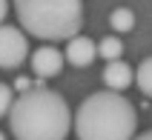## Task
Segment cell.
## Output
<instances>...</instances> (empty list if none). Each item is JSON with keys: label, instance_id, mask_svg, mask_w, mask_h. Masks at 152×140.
Instances as JSON below:
<instances>
[{"label": "cell", "instance_id": "1", "mask_svg": "<svg viewBox=\"0 0 152 140\" xmlns=\"http://www.w3.org/2000/svg\"><path fill=\"white\" fill-rule=\"evenodd\" d=\"M9 129L15 140H66L69 129H75V117L58 91L34 86L15 100Z\"/></svg>", "mask_w": 152, "mask_h": 140}, {"label": "cell", "instance_id": "10", "mask_svg": "<svg viewBox=\"0 0 152 140\" xmlns=\"http://www.w3.org/2000/svg\"><path fill=\"white\" fill-rule=\"evenodd\" d=\"M109 23H112V29H115V32H129V29L135 26V15H132L129 9L121 6V9H115V12L109 15Z\"/></svg>", "mask_w": 152, "mask_h": 140}, {"label": "cell", "instance_id": "15", "mask_svg": "<svg viewBox=\"0 0 152 140\" xmlns=\"http://www.w3.org/2000/svg\"><path fill=\"white\" fill-rule=\"evenodd\" d=\"M0 140H6V134H0Z\"/></svg>", "mask_w": 152, "mask_h": 140}, {"label": "cell", "instance_id": "4", "mask_svg": "<svg viewBox=\"0 0 152 140\" xmlns=\"http://www.w3.org/2000/svg\"><path fill=\"white\" fill-rule=\"evenodd\" d=\"M29 57V37L17 26H0V69H17Z\"/></svg>", "mask_w": 152, "mask_h": 140}, {"label": "cell", "instance_id": "7", "mask_svg": "<svg viewBox=\"0 0 152 140\" xmlns=\"http://www.w3.org/2000/svg\"><path fill=\"white\" fill-rule=\"evenodd\" d=\"M132 80H135V72H132L129 63H124V60H112V63H106V69H103V83H106L109 91H118V94H121L126 86H132Z\"/></svg>", "mask_w": 152, "mask_h": 140}, {"label": "cell", "instance_id": "8", "mask_svg": "<svg viewBox=\"0 0 152 140\" xmlns=\"http://www.w3.org/2000/svg\"><path fill=\"white\" fill-rule=\"evenodd\" d=\"M121 54H124V43H121V37H103L101 43H98V57H103L106 63H112V60H121Z\"/></svg>", "mask_w": 152, "mask_h": 140}, {"label": "cell", "instance_id": "3", "mask_svg": "<svg viewBox=\"0 0 152 140\" xmlns=\"http://www.w3.org/2000/svg\"><path fill=\"white\" fill-rule=\"evenodd\" d=\"M20 29L40 40H72L83 26V0H17Z\"/></svg>", "mask_w": 152, "mask_h": 140}, {"label": "cell", "instance_id": "2", "mask_svg": "<svg viewBox=\"0 0 152 140\" xmlns=\"http://www.w3.org/2000/svg\"><path fill=\"white\" fill-rule=\"evenodd\" d=\"M138 112L118 91H95L75 112L77 140H135Z\"/></svg>", "mask_w": 152, "mask_h": 140}, {"label": "cell", "instance_id": "16", "mask_svg": "<svg viewBox=\"0 0 152 140\" xmlns=\"http://www.w3.org/2000/svg\"><path fill=\"white\" fill-rule=\"evenodd\" d=\"M15 3H17V0H15Z\"/></svg>", "mask_w": 152, "mask_h": 140}, {"label": "cell", "instance_id": "13", "mask_svg": "<svg viewBox=\"0 0 152 140\" xmlns=\"http://www.w3.org/2000/svg\"><path fill=\"white\" fill-rule=\"evenodd\" d=\"M6 15H9V0H0V26L6 20Z\"/></svg>", "mask_w": 152, "mask_h": 140}, {"label": "cell", "instance_id": "9", "mask_svg": "<svg viewBox=\"0 0 152 140\" xmlns=\"http://www.w3.org/2000/svg\"><path fill=\"white\" fill-rule=\"evenodd\" d=\"M135 83L146 97H152V57L141 60V66L135 69Z\"/></svg>", "mask_w": 152, "mask_h": 140}, {"label": "cell", "instance_id": "5", "mask_svg": "<svg viewBox=\"0 0 152 140\" xmlns=\"http://www.w3.org/2000/svg\"><path fill=\"white\" fill-rule=\"evenodd\" d=\"M32 72L40 77V80H46V77H55V74H60V69H63V52L55 49V46H40V49L32 52Z\"/></svg>", "mask_w": 152, "mask_h": 140}, {"label": "cell", "instance_id": "12", "mask_svg": "<svg viewBox=\"0 0 152 140\" xmlns=\"http://www.w3.org/2000/svg\"><path fill=\"white\" fill-rule=\"evenodd\" d=\"M12 83H15V89L20 91V94H26V91H32V89H34V86H32V80H29V77H23V74H20V77H15Z\"/></svg>", "mask_w": 152, "mask_h": 140}, {"label": "cell", "instance_id": "14", "mask_svg": "<svg viewBox=\"0 0 152 140\" xmlns=\"http://www.w3.org/2000/svg\"><path fill=\"white\" fill-rule=\"evenodd\" d=\"M135 140H152V129H149V132H144V134H138Z\"/></svg>", "mask_w": 152, "mask_h": 140}, {"label": "cell", "instance_id": "6", "mask_svg": "<svg viewBox=\"0 0 152 140\" xmlns=\"http://www.w3.org/2000/svg\"><path fill=\"white\" fill-rule=\"evenodd\" d=\"M95 57H98V46H95L89 37H83V34H77V37H72V40L66 43V60L72 66L83 69V66H89Z\"/></svg>", "mask_w": 152, "mask_h": 140}, {"label": "cell", "instance_id": "11", "mask_svg": "<svg viewBox=\"0 0 152 140\" xmlns=\"http://www.w3.org/2000/svg\"><path fill=\"white\" fill-rule=\"evenodd\" d=\"M15 106V89L9 86V83H0V117L9 115Z\"/></svg>", "mask_w": 152, "mask_h": 140}]
</instances>
